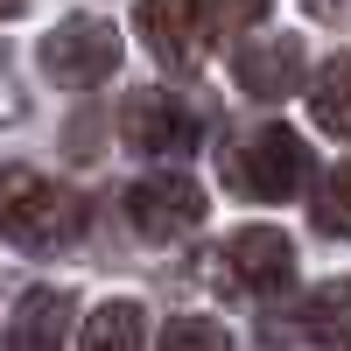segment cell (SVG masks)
<instances>
[{
	"label": "cell",
	"mask_w": 351,
	"mask_h": 351,
	"mask_svg": "<svg viewBox=\"0 0 351 351\" xmlns=\"http://www.w3.org/2000/svg\"><path fill=\"white\" fill-rule=\"evenodd\" d=\"M84 232V197L64 190L56 176L36 169H8L0 176V239L21 253H64Z\"/></svg>",
	"instance_id": "obj_1"
},
{
	"label": "cell",
	"mask_w": 351,
	"mask_h": 351,
	"mask_svg": "<svg viewBox=\"0 0 351 351\" xmlns=\"http://www.w3.org/2000/svg\"><path fill=\"white\" fill-rule=\"evenodd\" d=\"M36 56H43V77L49 84L92 92V84H106L112 71H120V36H112V21H99V14H71V21H56L43 36Z\"/></svg>",
	"instance_id": "obj_2"
},
{
	"label": "cell",
	"mask_w": 351,
	"mask_h": 351,
	"mask_svg": "<svg viewBox=\"0 0 351 351\" xmlns=\"http://www.w3.org/2000/svg\"><path fill=\"white\" fill-rule=\"evenodd\" d=\"M127 218H134L141 246H183L204 225V183L183 176V169H155L127 190Z\"/></svg>",
	"instance_id": "obj_3"
},
{
	"label": "cell",
	"mask_w": 351,
	"mask_h": 351,
	"mask_svg": "<svg viewBox=\"0 0 351 351\" xmlns=\"http://www.w3.org/2000/svg\"><path fill=\"white\" fill-rule=\"evenodd\" d=\"M309 183V148L302 134L288 127H260L253 141H239V155H232V190L253 197V204H288Z\"/></svg>",
	"instance_id": "obj_4"
},
{
	"label": "cell",
	"mask_w": 351,
	"mask_h": 351,
	"mask_svg": "<svg viewBox=\"0 0 351 351\" xmlns=\"http://www.w3.org/2000/svg\"><path fill=\"white\" fill-rule=\"evenodd\" d=\"M218 295H281L288 281H295V246H288V232L274 225H246L239 239H232L218 260Z\"/></svg>",
	"instance_id": "obj_5"
},
{
	"label": "cell",
	"mask_w": 351,
	"mask_h": 351,
	"mask_svg": "<svg viewBox=\"0 0 351 351\" xmlns=\"http://www.w3.org/2000/svg\"><path fill=\"white\" fill-rule=\"evenodd\" d=\"M120 134L141 155H190L204 141V112L183 92H169V84H148V92H134L120 106Z\"/></svg>",
	"instance_id": "obj_6"
},
{
	"label": "cell",
	"mask_w": 351,
	"mask_h": 351,
	"mask_svg": "<svg viewBox=\"0 0 351 351\" xmlns=\"http://www.w3.org/2000/svg\"><path fill=\"white\" fill-rule=\"evenodd\" d=\"M232 77H239V92H253V99H288V92H302L316 71H309L295 36H260V43H239Z\"/></svg>",
	"instance_id": "obj_7"
},
{
	"label": "cell",
	"mask_w": 351,
	"mask_h": 351,
	"mask_svg": "<svg viewBox=\"0 0 351 351\" xmlns=\"http://www.w3.org/2000/svg\"><path fill=\"white\" fill-rule=\"evenodd\" d=\"M134 21H141V43H148L169 71H190V64H197L204 0H134Z\"/></svg>",
	"instance_id": "obj_8"
},
{
	"label": "cell",
	"mask_w": 351,
	"mask_h": 351,
	"mask_svg": "<svg viewBox=\"0 0 351 351\" xmlns=\"http://www.w3.org/2000/svg\"><path fill=\"white\" fill-rule=\"evenodd\" d=\"M71 337V295L64 288H28L8 316V351H64Z\"/></svg>",
	"instance_id": "obj_9"
},
{
	"label": "cell",
	"mask_w": 351,
	"mask_h": 351,
	"mask_svg": "<svg viewBox=\"0 0 351 351\" xmlns=\"http://www.w3.org/2000/svg\"><path fill=\"white\" fill-rule=\"evenodd\" d=\"M309 112H316V127H324L330 141H351V49L324 56L309 77Z\"/></svg>",
	"instance_id": "obj_10"
},
{
	"label": "cell",
	"mask_w": 351,
	"mask_h": 351,
	"mask_svg": "<svg viewBox=\"0 0 351 351\" xmlns=\"http://www.w3.org/2000/svg\"><path fill=\"white\" fill-rule=\"evenodd\" d=\"M302 337L316 351H351V281H324L316 295L302 302Z\"/></svg>",
	"instance_id": "obj_11"
},
{
	"label": "cell",
	"mask_w": 351,
	"mask_h": 351,
	"mask_svg": "<svg viewBox=\"0 0 351 351\" xmlns=\"http://www.w3.org/2000/svg\"><path fill=\"white\" fill-rule=\"evenodd\" d=\"M141 337H148V324H141V302H99L92 316H84L77 351H141Z\"/></svg>",
	"instance_id": "obj_12"
},
{
	"label": "cell",
	"mask_w": 351,
	"mask_h": 351,
	"mask_svg": "<svg viewBox=\"0 0 351 351\" xmlns=\"http://www.w3.org/2000/svg\"><path fill=\"white\" fill-rule=\"evenodd\" d=\"M309 218L324 239H351V155L324 169V183L309 190Z\"/></svg>",
	"instance_id": "obj_13"
},
{
	"label": "cell",
	"mask_w": 351,
	"mask_h": 351,
	"mask_svg": "<svg viewBox=\"0 0 351 351\" xmlns=\"http://www.w3.org/2000/svg\"><path fill=\"white\" fill-rule=\"evenodd\" d=\"M155 351H232V330L218 316H176V324L155 337Z\"/></svg>",
	"instance_id": "obj_14"
},
{
	"label": "cell",
	"mask_w": 351,
	"mask_h": 351,
	"mask_svg": "<svg viewBox=\"0 0 351 351\" xmlns=\"http://www.w3.org/2000/svg\"><path fill=\"white\" fill-rule=\"evenodd\" d=\"M225 28H246V21H260V14H267V0H225Z\"/></svg>",
	"instance_id": "obj_15"
},
{
	"label": "cell",
	"mask_w": 351,
	"mask_h": 351,
	"mask_svg": "<svg viewBox=\"0 0 351 351\" xmlns=\"http://www.w3.org/2000/svg\"><path fill=\"white\" fill-rule=\"evenodd\" d=\"M14 112V64H8V49H0V120Z\"/></svg>",
	"instance_id": "obj_16"
},
{
	"label": "cell",
	"mask_w": 351,
	"mask_h": 351,
	"mask_svg": "<svg viewBox=\"0 0 351 351\" xmlns=\"http://www.w3.org/2000/svg\"><path fill=\"white\" fill-rule=\"evenodd\" d=\"M309 14H316V21H337V14H344V0H309Z\"/></svg>",
	"instance_id": "obj_17"
},
{
	"label": "cell",
	"mask_w": 351,
	"mask_h": 351,
	"mask_svg": "<svg viewBox=\"0 0 351 351\" xmlns=\"http://www.w3.org/2000/svg\"><path fill=\"white\" fill-rule=\"evenodd\" d=\"M8 14H21V0H0V21H8Z\"/></svg>",
	"instance_id": "obj_18"
}]
</instances>
